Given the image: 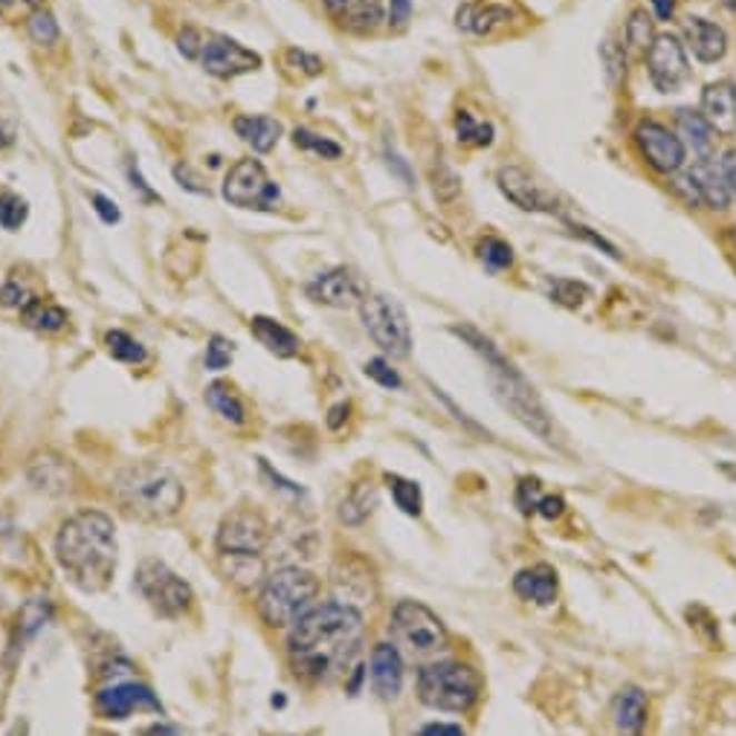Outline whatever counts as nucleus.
I'll return each mask as SVG.
<instances>
[{
	"mask_svg": "<svg viewBox=\"0 0 736 736\" xmlns=\"http://www.w3.org/2000/svg\"><path fill=\"white\" fill-rule=\"evenodd\" d=\"M362 640V615L354 606H314L296 620L288 638V656L296 676L328 682L346 670Z\"/></svg>",
	"mask_w": 736,
	"mask_h": 736,
	"instance_id": "f257e3e1",
	"label": "nucleus"
},
{
	"mask_svg": "<svg viewBox=\"0 0 736 736\" xmlns=\"http://www.w3.org/2000/svg\"><path fill=\"white\" fill-rule=\"evenodd\" d=\"M56 560L67 580L81 591H105L117 575L119 545L111 516L102 510H79L64 519L56 537Z\"/></svg>",
	"mask_w": 736,
	"mask_h": 736,
	"instance_id": "f03ea898",
	"label": "nucleus"
},
{
	"mask_svg": "<svg viewBox=\"0 0 736 736\" xmlns=\"http://www.w3.org/2000/svg\"><path fill=\"white\" fill-rule=\"evenodd\" d=\"M452 334L465 339L467 346L479 354L481 360H485L487 371H490V384H494V391H496V398H499V404L505 406V409H508V412L519 420V424H525L530 432H537L539 438H551V418H548V412H545L543 400H539V395L534 391V386H530L528 380L519 375V371H516L514 362L505 360L499 348H496L494 342L485 337V334H479L476 328H470V325H456Z\"/></svg>",
	"mask_w": 736,
	"mask_h": 736,
	"instance_id": "7ed1b4c3",
	"label": "nucleus"
},
{
	"mask_svg": "<svg viewBox=\"0 0 736 736\" xmlns=\"http://www.w3.org/2000/svg\"><path fill=\"white\" fill-rule=\"evenodd\" d=\"M113 496L128 514L140 519H171L183 508V485L175 473L157 465H133L122 470L113 481Z\"/></svg>",
	"mask_w": 736,
	"mask_h": 736,
	"instance_id": "20e7f679",
	"label": "nucleus"
},
{
	"mask_svg": "<svg viewBox=\"0 0 736 736\" xmlns=\"http://www.w3.org/2000/svg\"><path fill=\"white\" fill-rule=\"evenodd\" d=\"M319 595V580L299 566L272 571L258 591V615L272 629L294 626L305 611L314 609Z\"/></svg>",
	"mask_w": 736,
	"mask_h": 736,
	"instance_id": "39448f33",
	"label": "nucleus"
},
{
	"mask_svg": "<svg viewBox=\"0 0 736 736\" xmlns=\"http://www.w3.org/2000/svg\"><path fill=\"white\" fill-rule=\"evenodd\" d=\"M418 696L427 707L465 714L481 696V676L470 664L438 662L418 673Z\"/></svg>",
	"mask_w": 736,
	"mask_h": 736,
	"instance_id": "423d86ee",
	"label": "nucleus"
},
{
	"mask_svg": "<svg viewBox=\"0 0 736 736\" xmlns=\"http://www.w3.org/2000/svg\"><path fill=\"white\" fill-rule=\"evenodd\" d=\"M360 317L366 325L368 337L375 339V346L391 357L404 360L412 351V328L406 317L404 305L395 296L386 294H366L360 302Z\"/></svg>",
	"mask_w": 736,
	"mask_h": 736,
	"instance_id": "0eeeda50",
	"label": "nucleus"
},
{
	"mask_svg": "<svg viewBox=\"0 0 736 736\" xmlns=\"http://www.w3.org/2000/svg\"><path fill=\"white\" fill-rule=\"evenodd\" d=\"M391 638L395 647L409 653L412 658H427L447 649V629H444L441 618L429 611L427 606L418 600H400L391 611Z\"/></svg>",
	"mask_w": 736,
	"mask_h": 736,
	"instance_id": "6e6552de",
	"label": "nucleus"
},
{
	"mask_svg": "<svg viewBox=\"0 0 736 736\" xmlns=\"http://www.w3.org/2000/svg\"><path fill=\"white\" fill-rule=\"evenodd\" d=\"M279 186L258 160H238L223 177V200L229 207L272 212L279 203Z\"/></svg>",
	"mask_w": 736,
	"mask_h": 736,
	"instance_id": "1a4fd4ad",
	"label": "nucleus"
},
{
	"mask_svg": "<svg viewBox=\"0 0 736 736\" xmlns=\"http://www.w3.org/2000/svg\"><path fill=\"white\" fill-rule=\"evenodd\" d=\"M137 586L148 604L160 611L162 618H180L192 606V589L183 577H177L166 563L146 560L137 571Z\"/></svg>",
	"mask_w": 736,
	"mask_h": 736,
	"instance_id": "9d476101",
	"label": "nucleus"
},
{
	"mask_svg": "<svg viewBox=\"0 0 736 736\" xmlns=\"http://www.w3.org/2000/svg\"><path fill=\"white\" fill-rule=\"evenodd\" d=\"M267 539H270V528H267L265 516L250 508H238L223 516L221 528H218V554L221 557H229V554L261 557Z\"/></svg>",
	"mask_w": 736,
	"mask_h": 736,
	"instance_id": "9b49d317",
	"label": "nucleus"
},
{
	"mask_svg": "<svg viewBox=\"0 0 736 736\" xmlns=\"http://www.w3.org/2000/svg\"><path fill=\"white\" fill-rule=\"evenodd\" d=\"M198 61L215 79H236V76L252 73V70L261 67V56H258V52L238 44L236 38L215 36V32H203Z\"/></svg>",
	"mask_w": 736,
	"mask_h": 736,
	"instance_id": "f8f14e48",
	"label": "nucleus"
},
{
	"mask_svg": "<svg viewBox=\"0 0 736 736\" xmlns=\"http://www.w3.org/2000/svg\"><path fill=\"white\" fill-rule=\"evenodd\" d=\"M635 146H638L640 157L662 175H678L687 160V151L678 140V133L670 128L656 122V119H640L635 126Z\"/></svg>",
	"mask_w": 736,
	"mask_h": 736,
	"instance_id": "ddd939ff",
	"label": "nucleus"
},
{
	"mask_svg": "<svg viewBox=\"0 0 736 736\" xmlns=\"http://www.w3.org/2000/svg\"><path fill=\"white\" fill-rule=\"evenodd\" d=\"M647 59L649 79L656 84L662 93H676L687 79H690V61H687L685 44L678 41L676 36H656L649 52L644 56Z\"/></svg>",
	"mask_w": 736,
	"mask_h": 736,
	"instance_id": "4468645a",
	"label": "nucleus"
},
{
	"mask_svg": "<svg viewBox=\"0 0 736 736\" xmlns=\"http://www.w3.org/2000/svg\"><path fill=\"white\" fill-rule=\"evenodd\" d=\"M308 296L314 302L328 305V308H351L366 299L362 281L354 276L348 267H334V270L319 272L308 285Z\"/></svg>",
	"mask_w": 736,
	"mask_h": 736,
	"instance_id": "2eb2a0df",
	"label": "nucleus"
},
{
	"mask_svg": "<svg viewBox=\"0 0 736 736\" xmlns=\"http://www.w3.org/2000/svg\"><path fill=\"white\" fill-rule=\"evenodd\" d=\"M499 189L501 195H505L514 207L523 209V212H557V200L545 192L543 186H539L528 171L519 169V166H505V169H499Z\"/></svg>",
	"mask_w": 736,
	"mask_h": 736,
	"instance_id": "dca6fc26",
	"label": "nucleus"
},
{
	"mask_svg": "<svg viewBox=\"0 0 736 736\" xmlns=\"http://www.w3.org/2000/svg\"><path fill=\"white\" fill-rule=\"evenodd\" d=\"M97 710L105 719H128L133 710H160V702L148 687L137 682H122V685L105 687L97 696Z\"/></svg>",
	"mask_w": 736,
	"mask_h": 736,
	"instance_id": "f3484780",
	"label": "nucleus"
},
{
	"mask_svg": "<svg viewBox=\"0 0 736 736\" xmlns=\"http://www.w3.org/2000/svg\"><path fill=\"white\" fill-rule=\"evenodd\" d=\"M702 117L707 126L722 137L736 133V84L730 81H714L702 90Z\"/></svg>",
	"mask_w": 736,
	"mask_h": 736,
	"instance_id": "a211bd4d",
	"label": "nucleus"
},
{
	"mask_svg": "<svg viewBox=\"0 0 736 736\" xmlns=\"http://www.w3.org/2000/svg\"><path fill=\"white\" fill-rule=\"evenodd\" d=\"M696 186V195H699V203L710 209H728L730 203V183H728V171H725V162H714V157L707 160H693V169L687 171Z\"/></svg>",
	"mask_w": 736,
	"mask_h": 736,
	"instance_id": "6ab92c4d",
	"label": "nucleus"
},
{
	"mask_svg": "<svg viewBox=\"0 0 736 736\" xmlns=\"http://www.w3.org/2000/svg\"><path fill=\"white\" fill-rule=\"evenodd\" d=\"M516 18L514 9L508 3H494V0H470L465 7H458L456 23L461 30L473 32V36H494L496 30L508 27Z\"/></svg>",
	"mask_w": 736,
	"mask_h": 736,
	"instance_id": "aec40b11",
	"label": "nucleus"
},
{
	"mask_svg": "<svg viewBox=\"0 0 736 736\" xmlns=\"http://www.w3.org/2000/svg\"><path fill=\"white\" fill-rule=\"evenodd\" d=\"M339 27L351 32H375L384 21V0H322Z\"/></svg>",
	"mask_w": 736,
	"mask_h": 736,
	"instance_id": "412c9836",
	"label": "nucleus"
},
{
	"mask_svg": "<svg viewBox=\"0 0 736 736\" xmlns=\"http://www.w3.org/2000/svg\"><path fill=\"white\" fill-rule=\"evenodd\" d=\"M685 41L693 50V56L705 61V64H714V61H719L728 52V32L722 30L719 23L707 21V18H687Z\"/></svg>",
	"mask_w": 736,
	"mask_h": 736,
	"instance_id": "4be33fe9",
	"label": "nucleus"
},
{
	"mask_svg": "<svg viewBox=\"0 0 736 736\" xmlns=\"http://www.w3.org/2000/svg\"><path fill=\"white\" fill-rule=\"evenodd\" d=\"M371 682L384 699H395L404 687V658L395 644H377L371 653Z\"/></svg>",
	"mask_w": 736,
	"mask_h": 736,
	"instance_id": "5701e85b",
	"label": "nucleus"
},
{
	"mask_svg": "<svg viewBox=\"0 0 736 736\" xmlns=\"http://www.w3.org/2000/svg\"><path fill=\"white\" fill-rule=\"evenodd\" d=\"M678 140L690 151L693 160H707L714 157L716 148V131L707 126V119L699 111H678Z\"/></svg>",
	"mask_w": 736,
	"mask_h": 736,
	"instance_id": "b1692460",
	"label": "nucleus"
},
{
	"mask_svg": "<svg viewBox=\"0 0 736 736\" xmlns=\"http://www.w3.org/2000/svg\"><path fill=\"white\" fill-rule=\"evenodd\" d=\"M514 591L523 597V600H530V604H554V597H557V571H554L551 566H543V563L523 568V571L514 577Z\"/></svg>",
	"mask_w": 736,
	"mask_h": 736,
	"instance_id": "393cba45",
	"label": "nucleus"
},
{
	"mask_svg": "<svg viewBox=\"0 0 736 736\" xmlns=\"http://www.w3.org/2000/svg\"><path fill=\"white\" fill-rule=\"evenodd\" d=\"M232 128H236L238 137H241V140L247 142L252 151H258V155H267V151H272L276 142L281 140L279 119L261 117V113H241V117H236Z\"/></svg>",
	"mask_w": 736,
	"mask_h": 736,
	"instance_id": "a878e982",
	"label": "nucleus"
},
{
	"mask_svg": "<svg viewBox=\"0 0 736 736\" xmlns=\"http://www.w3.org/2000/svg\"><path fill=\"white\" fill-rule=\"evenodd\" d=\"M647 696L638 687H624L615 699V725L624 736H640L647 728Z\"/></svg>",
	"mask_w": 736,
	"mask_h": 736,
	"instance_id": "bb28decb",
	"label": "nucleus"
},
{
	"mask_svg": "<svg viewBox=\"0 0 736 736\" xmlns=\"http://www.w3.org/2000/svg\"><path fill=\"white\" fill-rule=\"evenodd\" d=\"M250 331H252V337H256L258 342L267 348V351L276 354V357H296V354H299V346H302L299 337H296L290 328H285L279 319L252 317Z\"/></svg>",
	"mask_w": 736,
	"mask_h": 736,
	"instance_id": "cd10ccee",
	"label": "nucleus"
},
{
	"mask_svg": "<svg viewBox=\"0 0 736 736\" xmlns=\"http://www.w3.org/2000/svg\"><path fill=\"white\" fill-rule=\"evenodd\" d=\"M624 41L626 50L633 52V56H647L653 41H656V30H653V16H649L647 9H635L629 21L624 27Z\"/></svg>",
	"mask_w": 736,
	"mask_h": 736,
	"instance_id": "c85d7f7f",
	"label": "nucleus"
},
{
	"mask_svg": "<svg viewBox=\"0 0 736 736\" xmlns=\"http://www.w3.org/2000/svg\"><path fill=\"white\" fill-rule=\"evenodd\" d=\"M21 319L30 325L32 331H61L67 325V310L59 308V305L44 302V299H32L27 308L21 310Z\"/></svg>",
	"mask_w": 736,
	"mask_h": 736,
	"instance_id": "c756f323",
	"label": "nucleus"
},
{
	"mask_svg": "<svg viewBox=\"0 0 736 736\" xmlns=\"http://www.w3.org/2000/svg\"><path fill=\"white\" fill-rule=\"evenodd\" d=\"M207 400H209V406H212L215 412L221 415L223 420H229V424H243V420H247V409H243V404L238 400V395L229 389L227 384L209 386Z\"/></svg>",
	"mask_w": 736,
	"mask_h": 736,
	"instance_id": "7c9ffc66",
	"label": "nucleus"
},
{
	"mask_svg": "<svg viewBox=\"0 0 736 736\" xmlns=\"http://www.w3.org/2000/svg\"><path fill=\"white\" fill-rule=\"evenodd\" d=\"M223 568H227V577L241 589H250L252 583L261 580V557H241V554H229V557H221Z\"/></svg>",
	"mask_w": 736,
	"mask_h": 736,
	"instance_id": "2f4dec72",
	"label": "nucleus"
},
{
	"mask_svg": "<svg viewBox=\"0 0 736 736\" xmlns=\"http://www.w3.org/2000/svg\"><path fill=\"white\" fill-rule=\"evenodd\" d=\"M377 505V496H375V487L368 485H357L348 494V499L342 501V510H339V519L348 525H357L362 523L371 510H375Z\"/></svg>",
	"mask_w": 736,
	"mask_h": 736,
	"instance_id": "473e14b6",
	"label": "nucleus"
},
{
	"mask_svg": "<svg viewBox=\"0 0 736 736\" xmlns=\"http://www.w3.org/2000/svg\"><path fill=\"white\" fill-rule=\"evenodd\" d=\"M386 481H389L395 505H398L404 514L420 516V510H424V494H420V487L409 479H400V476H386Z\"/></svg>",
	"mask_w": 736,
	"mask_h": 736,
	"instance_id": "72a5a7b5",
	"label": "nucleus"
},
{
	"mask_svg": "<svg viewBox=\"0 0 736 736\" xmlns=\"http://www.w3.org/2000/svg\"><path fill=\"white\" fill-rule=\"evenodd\" d=\"M105 346H108V354H111L113 360L119 362H131V366H137V362L146 360V348L126 331L105 334Z\"/></svg>",
	"mask_w": 736,
	"mask_h": 736,
	"instance_id": "f704fd0d",
	"label": "nucleus"
},
{
	"mask_svg": "<svg viewBox=\"0 0 736 736\" xmlns=\"http://www.w3.org/2000/svg\"><path fill=\"white\" fill-rule=\"evenodd\" d=\"M548 296H551L554 302L563 305V308H580L586 299L591 296L589 285H583V281H575V279H554L551 285H548Z\"/></svg>",
	"mask_w": 736,
	"mask_h": 736,
	"instance_id": "c9c22d12",
	"label": "nucleus"
},
{
	"mask_svg": "<svg viewBox=\"0 0 736 736\" xmlns=\"http://www.w3.org/2000/svg\"><path fill=\"white\" fill-rule=\"evenodd\" d=\"M456 133L458 142H467V146H490L494 142V126L476 122L473 113L467 111L456 113Z\"/></svg>",
	"mask_w": 736,
	"mask_h": 736,
	"instance_id": "e433bc0d",
	"label": "nucleus"
},
{
	"mask_svg": "<svg viewBox=\"0 0 736 736\" xmlns=\"http://www.w3.org/2000/svg\"><path fill=\"white\" fill-rule=\"evenodd\" d=\"M27 32H30L32 41L41 47H52L61 36L59 23H56L52 12H47V9H38V12H32V16L27 18Z\"/></svg>",
	"mask_w": 736,
	"mask_h": 736,
	"instance_id": "4c0bfd02",
	"label": "nucleus"
},
{
	"mask_svg": "<svg viewBox=\"0 0 736 736\" xmlns=\"http://www.w3.org/2000/svg\"><path fill=\"white\" fill-rule=\"evenodd\" d=\"M294 142L296 148H302V151H314L322 160H339L342 157V148L337 142H331L328 137H319V133L308 131V128H296L294 131Z\"/></svg>",
	"mask_w": 736,
	"mask_h": 736,
	"instance_id": "58836bf2",
	"label": "nucleus"
},
{
	"mask_svg": "<svg viewBox=\"0 0 736 736\" xmlns=\"http://www.w3.org/2000/svg\"><path fill=\"white\" fill-rule=\"evenodd\" d=\"M27 215H30V207H27V200L16 192H3L0 195V227L9 229V232H16L27 223Z\"/></svg>",
	"mask_w": 736,
	"mask_h": 736,
	"instance_id": "ea45409f",
	"label": "nucleus"
},
{
	"mask_svg": "<svg viewBox=\"0 0 736 736\" xmlns=\"http://www.w3.org/2000/svg\"><path fill=\"white\" fill-rule=\"evenodd\" d=\"M479 258L490 270H508L514 265V250H510L508 241L490 236L479 243Z\"/></svg>",
	"mask_w": 736,
	"mask_h": 736,
	"instance_id": "a19ab883",
	"label": "nucleus"
},
{
	"mask_svg": "<svg viewBox=\"0 0 736 736\" xmlns=\"http://www.w3.org/2000/svg\"><path fill=\"white\" fill-rule=\"evenodd\" d=\"M232 357H236V346L229 342V339L218 337L215 334L212 339H209L207 346V368L209 371H221V368H227L229 362H232Z\"/></svg>",
	"mask_w": 736,
	"mask_h": 736,
	"instance_id": "79ce46f5",
	"label": "nucleus"
},
{
	"mask_svg": "<svg viewBox=\"0 0 736 736\" xmlns=\"http://www.w3.org/2000/svg\"><path fill=\"white\" fill-rule=\"evenodd\" d=\"M366 375L371 377L375 384L386 386V389H400V375L386 360H368Z\"/></svg>",
	"mask_w": 736,
	"mask_h": 736,
	"instance_id": "37998d69",
	"label": "nucleus"
},
{
	"mask_svg": "<svg viewBox=\"0 0 736 736\" xmlns=\"http://www.w3.org/2000/svg\"><path fill=\"white\" fill-rule=\"evenodd\" d=\"M30 302H32L30 290L23 288V285H18V281H7V285L0 288V305H3V308L23 310Z\"/></svg>",
	"mask_w": 736,
	"mask_h": 736,
	"instance_id": "c03bdc74",
	"label": "nucleus"
},
{
	"mask_svg": "<svg viewBox=\"0 0 736 736\" xmlns=\"http://www.w3.org/2000/svg\"><path fill=\"white\" fill-rule=\"evenodd\" d=\"M539 501H543V494H539V481L537 479H525L519 481V490H516V505L530 514V510L539 508Z\"/></svg>",
	"mask_w": 736,
	"mask_h": 736,
	"instance_id": "a18cd8bd",
	"label": "nucleus"
},
{
	"mask_svg": "<svg viewBox=\"0 0 736 736\" xmlns=\"http://www.w3.org/2000/svg\"><path fill=\"white\" fill-rule=\"evenodd\" d=\"M90 203H93L97 215L102 218V223H119V218H122V215H119V209H117V203H113L111 198H105V195L93 192V195H90Z\"/></svg>",
	"mask_w": 736,
	"mask_h": 736,
	"instance_id": "49530a36",
	"label": "nucleus"
},
{
	"mask_svg": "<svg viewBox=\"0 0 736 736\" xmlns=\"http://www.w3.org/2000/svg\"><path fill=\"white\" fill-rule=\"evenodd\" d=\"M412 18V0H391L389 7V23L391 30H404L406 23Z\"/></svg>",
	"mask_w": 736,
	"mask_h": 736,
	"instance_id": "de8ad7c7",
	"label": "nucleus"
},
{
	"mask_svg": "<svg viewBox=\"0 0 736 736\" xmlns=\"http://www.w3.org/2000/svg\"><path fill=\"white\" fill-rule=\"evenodd\" d=\"M288 61H290V64H296V67H302V70L308 76H319V73H322V61H319L317 56H310V52L288 50Z\"/></svg>",
	"mask_w": 736,
	"mask_h": 736,
	"instance_id": "09e8293b",
	"label": "nucleus"
},
{
	"mask_svg": "<svg viewBox=\"0 0 736 736\" xmlns=\"http://www.w3.org/2000/svg\"><path fill=\"white\" fill-rule=\"evenodd\" d=\"M175 177H177V183L183 186V189H189V192H195V195L207 192V186H200V177L195 175V171L189 169L186 162L175 166Z\"/></svg>",
	"mask_w": 736,
	"mask_h": 736,
	"instance_id": "8fccbe9b",
	"label": "nucleus"
},
{
	"mask_svg": "<svg viewBox=\"0 0 736 736\" xmlns=\"http://www.w3.org/2000/svg\"><path fill=\"white\" fill-rule=\"evenodd\" d=\"M537 510L545 519H557V516H563V510H566V501H563L560 496H543Z\"/></svg>",
	"mask_w": 736,
	"mask_h": 736,
	"instance_id": "3c124183",
	"label": "nucleus"
},
{
	"mask_svg": "<svg viewBox=\"0 0 736 736\" xmlns=\"http://www.w3.org/2000/svg\"><path fill=\"white\" fill-rule=\"evenodd\" d=\"M418 736H465V730L458 728V725H447V722H432Z\"/></svg>",
	"mask_w": 736,
	"mask_h": 736,
	"instance_id": "603ef678",
	"label": "nucleus"
},
{
	"mask_svg": "<svg viewBox=\"0 0 736 736\" xmlns=\"http://www.w3.org/2000/svg\"><path fill=\"white\" fill-rule=\"evenodd\" d=\"M571 232H575V236H583V238H586V241H591V243H595V247H600V250H606V256L618 258V250H615V247H611L609 241H604V238H600V236L589 232V229H586V227H571Z\"/></svg>",
	"mask_w": 736,
	"mask_h": 736,
	"instance_id": "864d4df0",
	"label": "nucleus"
},
{
	"mask_svg": "<svg viewBox=\"0 0 736 736\" xmlns=\"http://www.w3.org/2000/svg\"><path fill=\"white\" fill-rule=\"evenodd\" d=\"M725 171H728L730 195L736 198V148H730V151H728V160H725Z\"/></svg>",
	"mask_w": 736,
	"mask_h": 736,
	"instance_id": "5fc2aeb1",
	"label": "nucleus"
},
{
	"mask_svg": "<svg viewBox=\"0 0 736 736\" xmlns=\"http://www.w3.org/2000/svg\"><path fill=\"white\" fill-rule=\"evenodd\" d=\"M131 180H133V189H140V192L146 195L148 200H160V198H157V192H151V189H148V186H146V180H142V177H140V171L133 169V166H131Z\"/></svg>",
	"mask_w": 736,
	"mask_h": 736,
	"instance_id": "6e6d98bb",
	"label": "nucleus"
},
{
	"mask_svg": "<svg viewBox=\"0 0 736 736\" xmlns=\"http://www.w3.org/2000/svg\"><path fill=\"white\" fill-rule=\"evenodd\" d=\"M342 418H348V406L339 404L331 409V418H328V427L331 429H339V424H342Z\"/></svg>",
	"mask_w": 736,
	"mask_h": 736,
	"instance_id": "4d7b16f0",
	"label": "nucleus"
},
{
	"mask_svg": "<svg viewBox=\"0 0 736 736\" xmlns=\"http://www.w3.org/2000/svg\"><path fill=\"white\" fill-rule=\"evenodd\" d=\"M656 7L658 18H670L673 16V0H649Z\"/></svg>",
	"mask_w": 736,
	"mask_h": 736,
	"instance_id": "13d9d810",
	"label": "nucleus"
},
{
	"mask_svg": "<svg viewBox=\"0 0 736 736\" xmlns=\"http://www.w3.org/2000/svg\"><path fill=\"white\" fill-rule=\"evenodd\" d=\"M142 736H180V734H177L171 725H151V728H148Z\"/></svg>",
	"mask_w": 736,
	"mask_h": 736,
	"instance_id": "bf43d9fd",
	"label": "nucleus"
},
{
	"mask_svg": "<svg viewBox=\"0 0 736 736\" xmlns=\"http://www.w3.org/2000/svg\"><path fill=\"white\" fill-rule=\"evenodd\" d=\"M722 473H725V476H730V479L736 481V465H730V461H725V465H722Z\"/></svg>",
	"mask_w": 736,
	"mask_h": 736,
	"instance_id": "052dcab7",
	"label": "nucleus"
},
{
	"mask_svg": "<svg viewBox=\"0 0 736 736\" xmlns=\"http://www.w3.org/2000/svg\"><path fill=\"white\" fill-rule=\"evenodd\" d=\"M725 3H728V7L734 9V12H736V0H725Z\"/></svg>",
	"mask_w": 736,
	"mask_h": 736,
	"instance_id": "680f3d73",
	"label": "nucleus"
},
{
	"mask_svg": "<svg viewBox=\"0 0 736 736\" xmlns=\"http://www.w3.org/2000/svg\"><path fill=\"white\" fill-rule=\"evenodd\" d=\"M97 736H113V734H97Z\"/></svg>",
	"mask_w": 736,
	"mask_h": 736,
	"instance_id": "e2e57ef3",
	"label": "nucleus"
},
{
	"mask_svg": "<svg viewBox=\"0 0 736 736\" xmlns=\"http://www.w3.org/2000/svg\"><path fill=\"white\" fill-rule=\"evenodd\" d=\"M3 3H7V0H0V7H3Z\"/></svg>",
	"mask_w": 736,
	"mask_h": 736,
	"instance_id": "0e129e2a",
	"label": "nucleus"
},
{
	"mask_svg": "<svg viewBox=\"0 0 736 736\" xmlns=\"http://www.w3.org/2000/svg\"><path fill=\"white\" fill-rule=\"evenodd\" d=\"M734 620H736V618H734Z\"/></svg>",
	"mask_w": 736,
	"mask_h": 736,
	"instance_id": "69168bd1",
	"label": "nucleus"
}]
</instances>
